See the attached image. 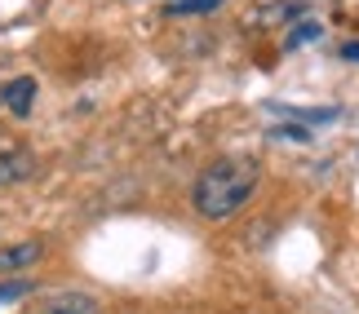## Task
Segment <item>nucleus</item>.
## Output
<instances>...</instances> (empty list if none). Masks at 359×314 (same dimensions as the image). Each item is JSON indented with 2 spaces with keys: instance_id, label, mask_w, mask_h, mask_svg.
<instances>
[{
  "instance_id": "1",
  "label": "nucleus",
  "mask_w": 359,
  "mask_h": 314,
  "mask_svg": "<svg viewBox=\"0 0 359 314\" xmlns=\"http://www.w3.org/2000/svg\"><path fill=\"white\" fill-rule=\"evenodd\" d=\"M262 182V164L253 155H226V159H213L196 182H191V208H196L204 222H226L236 217L253 190Z\"/></svg>"
},
{
  "instance_id": "2",
  "label": "nucleus",
  "mask_w": 359,
  "mask_h": 314,
  "mask_svg": "<svg viewBox=\"0 0 359 314\" xmlns=\"http://www.w3.org/2000/svg\"><path fill=\"white\" fill-rule=\"evenodd\" d=\"M36 173V155L27 146H0V186H18Z\"/></svg>"
},
{
  "instance_id": "3",
  "label": "nucleus",
  "mask_w": 359,
  "mask_h": 314,
  "mask_svg": "<svg viewBox=\"0 0 359 314\" xmlns=\"http://www.w3.org/2000/svg\"><path fill=\"white\" fill-rule=\"evenodd\" d=\"M40 257H45V243L40 239L9 243V248H0V275H22V270H32Z\"/></svg>"
},
{
  "instance_id": "4",
  "label": "nucleus",
  "mask_w": 359,
  "mask_h": 314,
  "mask_svg": "<svg viewBox=\"0 0 359 314\" xmlns=\"http://www.w3.org/2000/svg\"><path fill=\"white\" fill-rule=\"evenodd\" d=\"M0 102L9 106V115H32V106H36V80L32 76L9 80V85L0 89Z\"/></svg>"
},
{
  "instance_id": "5",
  "label": "nucleus",
  "mask_w": 359,
  "mask_h": 314,
  "mask_svg": "<svg viewBox=\"0 0 359 314\" xmlns=\"http://www.w3.org/2000/svg\"><path fill=\"white\" fill-rule=\"evenodd\" d=\"M45 314H98V297H89V292H58L45 306Z\"/></svg>"
},
{
  "instance_id": "6",
  "label": "nucleus",
  "mask_w": 359,
  "mask_h": 314,
  "mask_svg": "<svg viewBox=\"0 0 359 314\" xmlns=\"http://www.w3.org/2000/svg\"><path fill=\"white\" fill-rule=\"evenodd\" d=\"M320 31H324V27H320V22H311V18H302V22L293 27V36H288V40H284V49H297V45H311V40H320Z\"/></svg>"
},
{
  "instance_id": "7",
  "label": "nucleus",
  "mask_w": 359,
  "mask_h": 314,
  "mask_svg": "<svg viewBox=\"0 0 359 314\" xmlns=\"http://www.w3.org/2000/svg\"><path fill=\"white\" fill-rule=\"evenodd\" d=\"M222 0H173L169 5V13H209V9H217Z\"/></svg>"
},
{
  "instance_id": "8",
  "label": "nucleus",
  "mask_w": 359,
  "mask_h": 314,
  "mask_svg": "<svg viewBox=\"0 0 359 314\" xmlns=\"http://www.w3.org/2000/svg\"><path fill=\"white\" fill-rule=\"evenodd\" d=\"M27 292H32V283H0V301H18V297H27Z\"/></svg>"
},
{
  "instance_id": "9",
  "label": "nucleus",
  "mask_w": 359,
  "mask_h": 314,
  "mask_svg": "<svg viewBox=\"0 0 359 314\" xmlns=\"http://www.w3.org/2000/svg\"><path fill=\"white\" fill-rule=\"evenodd\" d=\"M341 58H346V62H359V40H341Z\"/></svg>"
}]
</instances>
